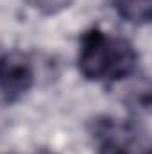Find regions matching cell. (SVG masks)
Listing matches in <instances>:
<instances>
[{
    "label": "cell",
    "mask_w": 152,
    "mask_h": 154,
    "mask_svg": "<svg viewBox=\"0 0 152 154\" xmlns=\"http://www.w3.org/2000/svg\"><path fill=\"white\" fill-rule=\"evenodd\" d=\"M27 2L43 14H56V13L70 7V4H72V0H27Z\"/></svg>",
    "instance_id": "cell-5"
},
{
    "label": "cell",
    "mask_w": 152,
    "mask_h": 154,
    "mask_svg": "<svg viewBox=\"0 0 152 154\" xmlns=\"http://www.w3.org/2000/svg\"><path fill=\"white\" fill-rule=\"evenodd\" d=\"M90 133L97 154H150L147 133L136 122L97 116Z\"/></svg>",
    "instance_id": "cell-2"
},
{
    "label": "cell",
    "mask_w": 152,
    "mask_h": 154,
    "mask_svg": "<svg viewBox=\"0 0 152 154\" xmlns=\"http://www.w3.org/2000/svg\"><path fill=\"white\" fill-rule=\"evenodd\" d=\"M138 54L127 39L100 29H90L81 39L79 70L88 81H120L134 72Z\"/></svg>",
    "instance_id": "cell-1"
},
{
    "label": "cell",
    "mask_w": 152,
    "mask_h": 154,
    "mask_svg": "<svg viewBox=\"0 0 152 154\" xmlns=\"http://www.w3.org/2000/svg\"><path fill=\"white\" fill-rule=\"evenodd\" d=\"M118 16L129 23H149L152 16V0H111Z\"/></svg>",
    "instance_id": "cell-4"
},
{
    "label": "cell",
    "mask_w": 152,
    "mask_h": 154,
    "mask_svg": "<svg viewBox=\"0 0 152 154\" xmlns=\"http://www.w3.org/2000/svg\"><path fill=\"white\" fill-rule=\"evenodd\" d=\"M34 84V68L27 54L13 50L0 56V95L7 102L18 100Z\"/></svg>",
    "instance_id": "cell-3"
}]
</instances>
